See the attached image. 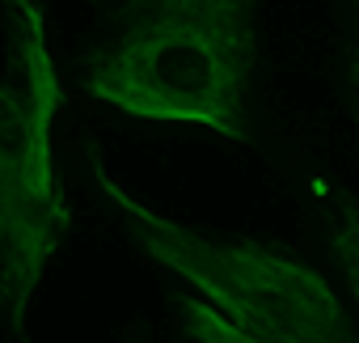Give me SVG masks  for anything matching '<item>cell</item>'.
I'll list each match as a JSON object with an SVG mask.
<instances>
[{"instance_id":"2","label":"cell","mask_w":359,"mask_h":343,"mask_svg":"<svg viewBox=\"0 0 359 343\" xmlns=\"http://www.w3.org/2000/svg\"><path fill=\"white\" fill-rule=\"evenodd\" d=\"M64 106L39 0H5L0 64V335L26 343V313L60 254L72 212L55 169Z\"/></svg>"},{"instance_id":"3","label":"cell","mask_w":359,"mask_h":343,"mask_svg":"<svg viewBox=\"0 0 359 343\" xmlns=\"http://www.w3.org/2000/svg\"><path fill=\"white\" fill-rule=\"evenodd\" d=\"M89 169L131 242L156 267L182 276L237 330L262 343H359L338 292L304 259L254 238H208L148 208L114 183L97 144H89Z\"/></svg>"},{"instance_id":"1","label":"cell","mask_w":359,"mask_h":343,"mask_svg":"<svg viewBox=\"0 0 359 343\" xmlns=\"http://www.w3.org/2000/svg\"><path fill=\"white\" fill-rule=\"evenodd\" d=\"M81 89L131 119L250 144L258 0H85Z\"/></svg>"},{"instance_id":"4","label":"cell","mask_w":359,"mask_h":343,"mask_svg":"<svg viewBox=\"0 0 359 343\" xmlns=\"http://www.w3.org/2000/svg\"><path fill=\"white\" fill-rule=\"evenodd\" d=\"M173 309H177V322H182V330H187L191 343H262V339L237 330L233 322H224L199 297H173Z\"/></svg>"}]
</instances>
